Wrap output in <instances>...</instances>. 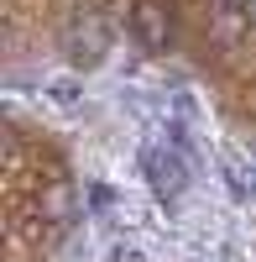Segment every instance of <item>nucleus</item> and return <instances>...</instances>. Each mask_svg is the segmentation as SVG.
Wrapping results in <instances>:
<instances>
[{"label":"nucleus","mask_w":256,"mask_h":262,"mask_svg":"<svg viewBox=\"0 0 256 262\" xmlns=\"http://www.w3.org/2000/svg\"><path fill=\"white\" fill-rule=\"evenodd\" d=\"M251 194H256V158H251Z\"/></svg>","instance_id":"obj_8"},{"label":"nucleus","mask_w":256,"mask_h":262,"mask_svg":"<svg viewBox=\"0 0 256 262\" xmlns=\"http://www.w3.org/2000/svg\"><path fill=\"white\" fill-rule=\"evenodd\" d=\"M115 262H146L141 252H131V247H115Z\"/></svg>","instance_id":"obj_7"},{"label":"nucleus","mask_w":256,"mask_h":262,"mask_svg":"<svg viewBox=\"0 0 256 262\" xmlns=\"http://www.w3.org/2000/svg\"><path fill=\"white\" fill-rule=\"evenodd\" d=\"M136 163H141L146 189H152L162 205H173L178 194H183V184H188V163H194V152L183 147L178 131H157V137H146V142H141Z\"/></svg>","instance_id":"obj_1"},{"label":"nucleus","mask_w":256,"mask_h":262,"mask_svg":"<svg viewBox=\"0 0 256 262\" xmlns=\"http://www.w3.org/2000/svg\"><path fill=\"white\" fill-rule=\"evenodd\" d=\"M251 32V0H215V37L241 42Z\"/></svg>","instance_id":"obj_4"},{"label":"nucleus","mask_w":256,"mask_h":262,"mask_svg":"<svg viewBox=\"0 0 256 262\" xmlns=\"http://www.w3.org/2000/svg\"><path fill=\"white\" fill-rule=\"evenodd\" d=\"M131 32H136V42L146 53H167L173 48V6H167V0H136Z\"/></svg>","instance_id":"obj_2"},{"label":"nucleus","mask_w":256,"mask_h":262,"mask_svg":"<svg viewBox=\"0 0 256 262\" xmlns=\"http://www.w3.org/2000/svg\"><path fill=\"white\" fill-rule=\"evenodd\" d=\"M89 205H94V210L105 215V210H115L120 200H115V189H105V184H94V189H89Z\"/></svg>","instance_id":"obj_6"},{"label":"nucleus","mask_w":256,"mask_h":262,"mask_svg":"<svg viewBox=\"0 0 256 262\" xmlns=\"http://www.w3.org/2000/svg\"><path fill=\"white\" fill-rule=\"evenodd\" d=\"M105 48H110V27H105V16H79L68 27V53L73 63H99Z\"/></svg>","instance_id":"obj_3"},{"label":"nucleus","mask_w":256,"mask_h":262,"mask_svg":"<svg viewBox=\"0 0 256 262\" xmlns=\"http://www.w3.org/2000/svg\"><path fill=\"white\" fill-rule=\"evenodd\" d=\"M47 100L63 105V111H73L79 105V79H47Z\"/></svg>","instance_id":"obj_5"}]
</instances>
